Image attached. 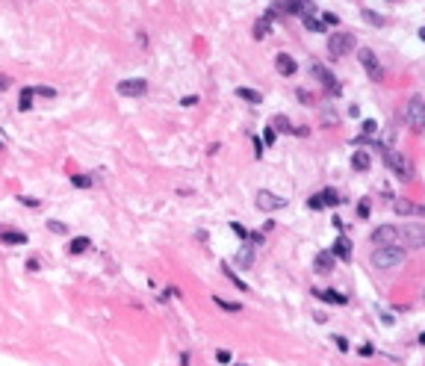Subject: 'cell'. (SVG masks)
Returning a JSON list of instances; mask_svg holds the SVG:
<instances>
[{
    "label": "cell",
    "instance_id": "10",
    "mask_svg": "<svg viewBox=\"0 0 425 366\" xmlns=\"http://www.w3.org/2000/svg\"><path fill=\"white\" fill-rule=\"evenodd\" d=\"M387 166H390L402 180H408L410 177V166H408V159L402 157V154H387Z\"/></svg>",
    "mask_w": 425,
    "mask_h": 366
},
{
    "label": "cell",
    "instance_id": "4",
    "mask_svg": "<svg viewBox=\"0 0 425 366\" xmlns=\"http://www.w3.org/2000/svg\"><path fill=\"white\" fill-rule=\"evenodd\" d=\"M357 59H360V65L366 68L369 80H381V77H384V68H381L378 56H375V53L369 51V48H360V51H357Z\"/></svg>",
    "mask_w": 425,
    "mask_h": 366
},
{
    "label": "cell",
    "instance_id": "8",
    "mask_svg": "<svg viewBox=\"0 0 425 366\" xmlns=\"http://www.w3.org/2000/svg\"><path fill=\"white\" fill-rule=\"evenodd\" d=\"M310 71H313V77H316V80H322L328 92H334V95H340V92H342V89H340V80H337L331 71L325 68V65H316V62H313V68H310Z\"/></svg>",
    "mask_w": 425,
    "mask_h": 366
},
{
    "label": "cell",
    "instance_id": "5",
    "mask_svg": "<svg viewBox=\"0 0 425 366\" xmlns=\"http://www.w3.org/2000/svg\"><path fill=\"white\" fill-rule=\"evenodd\" d=\"M352 48H355V38H352L349 33H337V35H331V42H328V53H331V59L345 56Z\"/></svg>",
    "mask_w": 425,
    "mask_h": 366
},
{
    "label": "cell",
    "instance_id": "2",
    "mask_svg": "<svg viewBox=\"0 0 425 366\" xmlns=\"http://www.w3.org/2000/svg\"><path fill=\"white\" fill-rule=\"evenodd\" d=\"M405 121L419 133V130H425V98H419V95H413L408 101V109H405Z\"/></svg>",
    "mask_w": 425,
    "mask_h": 366
},
{
    "label": "cell",
    "instance_id": "25",
    "mask_svg": "<svg viewBox=\"0 0 425 366\" xmlns=\"http://www.w3.org/2000/svg\"><path fill=\"white\" fill-rule=\"evenodd\" d=\"M301 21H304V27L310 30V33H322V30H325V24L319 21V18H313V15H304Z\"/></svg>",
    "mask_w": 425,
    "mask_h": 366
},
{
    "label": "cell",
    "instance_id": "17",
    "mask_svg": "<svg viewBox=\"0 0 425 366\" xmlns=\"http://www.w3.org/2000/svg\"><path fill=\"white\" fill-rule=\"evenodd\" d=\"M0 242H6V245H24V242H27V233H21V230H0Z\"/></svg>",
    "mask_w": 425,
    "mask_h": 366
},
{
    "label": "cell",
    "instance_id": "20",
    "mask_svg": "<svg viewBox=\"0 0 425 366\" xmlns=\"http://www.w3.org/2000/svg\"><path fill=\"white\" fill-rule=\"evenodd\" d=\"M221 272H224V275L230 278V283H234L237 290H242V293H248V283H245V280H242V278H237V272H234V269H230L227 263H221Z\"/></svg>",
    "mask_w": 425,
    "mask_h": 366
},
{
    "label": "cell",
    "instance_id": "34",
    "mask_svg": "<svg viewBox=\"0 0 425 366\" xmlns=\"http://www.w3.org/2000/svg\"><path fill=\"white\" fill-rule=\"evenodd\" d=\"M48 230H53V233H65L68 227L62 225V222H53V219H51V222H48Z\"/></svg>",
    "mask_w": 425,
    "mask_h": 366
},
{
    "label": "cell",
    "instance_id": "22",
    "mask_svg": "<svg viewBox=\"0 0 425 366\" xmlns=\"http://www.w3.org/2000/svg\"><path fill=\"white\" fill-rule=\"evenodd\" d=\"M319 198H322L325 207H337V204L342 201V198H340V195H337L334 189H322V192H319Z\"/></svg>",
    "mask_w": 425,
    "mask_h": 366
},
{
    "label": "cell",
    "instance_id": "43",
    "mask_svg": "<svg viewBox=\"0 0 425 366\" xmlns=\"http://www.w3.org/2000/svg\"><path fill=\"white\" fill-rule=\"evenodd\" d=\"M180 104H183V106H192V104H198V98H195V95H189V98H180Z\"/></svg>",
    "mask_w": 425,
    "mask_h": 366
},
{
    "label": "cell",
    "instance_id": "11",
    "mask_svg": "<svg viewBox=\"0 0 425 366\" xmlns=\"http://www.w3.org/2000/svg\"><path fill=\"white\" fill-rule=\"evenodd\" d=\"M313 269H316L319 275H331V269H334V254H331V251H319L316 260H313Z\"/></svg>",
    "mask_w": 425,
    "mask_h": 366
},
{
    "label": "cell",
    "instance_id": "28",
    "mask_svg": "<svg viewBox=\"0 0 425 366\" xmlns=\"http://www.w3.org/2000/svg\"><path fill=\"white\" fill-rule=\"evenodd\" d=\"M413 210H416V204H410V201H405V198L396 201V213H399V216H410Z\"/></svg>",
    "mask_w": 425,
    "mask_h": 366
},
{
    "label": "cell",
    "instance_id": "42",
    "mask_svg": "<svg viewBox=\"0 0 425 366\" xmlns=\"http://www.w3.org/2000/svg\"><path fill=\"white\" fill-rule=\"evenodd\" d=\"M18 201H21V204H24V207H38V201H35V198H24V195H21V198H18Z\"/></svg>",
    "mask_w": 425,
    "mask_h": 366
},
{
    "label": "cell",
    "instance_id": "23",
    "mask_svg": "<svg viewBox=\"0 0 425 366\" xmlns=\"http://www.w3.org/2000/svg\"><path fill=\"white\" fill-rule=\"evenodd\" d=\"M213 301H216V307H221V310H227V313H237V310H242V304H239V301H224V298H213Z\"/></svg>",
    "mask_w": 425,
    "mask_h": 366
},
{
    "label": "cell",
    "instance_id": "30",
    "mask_svg": "<svg viewBox=\"0 0 425 366\" xmlns=\"http://www.w3.org/2000/svg\"><path fill=\"white\" fill-rule=\"evenodd\" d=\"M230 230L237 233L239 239H248V227H242V225H239V222H230Z\"/></svg>",
    "mask_w": 425,
    "mask_h": 366
},
{
    "label": "cell",
    "instance_id": "41",
    "mask_svg": "<svg viewBox=\"0 0 425 366\" xmlns=\"http://www.w3.org/2000/svg\"><path fill=\"white\" fill-rule=\"evenodd\" d=\"M334 343L340 346V351H349V340L345 337H334Z\"/></svg>",
    "mask_w": 425,
    "mask_h": 366
},
{
    "label": "cell",
    "instance_id": "37",
    "mask_svg": "<svg viewBox=\"0 0 425 366\" xmlns=\"http://www.w3.org/2000/svg\"><path fill=\"white\" fill-rule=\"evenodd\" d=\"M216 360H219V363H230V351H227V349L216 351Z\"/></svg>",
    "mask_w": 425,
    "mask_h": 366
},
{
    "label": "cell",
    "instance_id": "1",
    "mask_svg": "<svg viewBox=\"0 0 425 366\" xmlns=\"http://www.w3.org/2000/svg\"><path fill=\"white\" fill-rule=\"evenodd\" d=\"M402 263H405V248L402 245H378L372 254L375 269H396Z\"/></svg>",
    "mask_w": 425,
    "mask_h": 366
},
{
    "label": "cell",
    "instance_id": "36",
    "mask_svg": "<svg viewBox=\"0 0 425 366\" xmlns=\"http://www.w3.org/2000/svg\"><path fill=\"white\" fill-rule=\"evenodd\" d=\"M375 130H378V121H372V118H366V121H363V133L369 136V133H375Z\"/></svg>",
    "mask_w": 425,
    "mask_h": 366
},
{
    "label": "cell",
    "instance_id": "9",
    "mask_svg": "<svg viewBox=\"0 0 425 366\" xmlns=\"http://www.w3.org/2000/svg\"><path fill=\"white\" fill-rule=\"evenodd\" d=\"M372 245H399V230L393 225H381L372 230Z\"/></svg>",
    "mask_w": 425,
    "mask_h": 366
},
{
    "label": "cell",
    "instance_id": "7",
    "mask_svg": "<svg viewBox=\"0 0 425 366\" xmlns=\"http://www.w3.org/2000/svg\"><path fill=\"white\" fill-rule=\"evenodd\" d=\"M257 207L260 210H281V207H287V198H281V195H275L269 189H260L257 192Z\"/></svg>",
    "mask_w": 425,
    "mask_h": 366
},
{
    "label": "cell",
    "instance_id": "21",
    "mask_svg": "<svg viewBox=\"0 0 425 366\" xmlns=\"http://www.w3.org/2000/svg\"><path fill=\"white\" fill-rule=\"evenodd\" d=\"M237 95L242 101H248V104H260V92H254V89H248V86H239Z\"/></svg>",
    "mask_w": 425,
    "mask_h": 366
},
{
    "label": "cell",
    "instance_id": "33",
    "mask_svg": "<svg viewBox=\"0 0 425 366\" xmlns=\"http://www.w3.org/2000/svg\"><path fill=\"white\" fill-rule=\"evenodd\" d=\"M33 92L35 95H45V98H53V95H56V89H51V86H33Z\"/></svg>",
    "mask_w": 425,
    "mask_h": 366
},
{
    "label": "cell",
    "instance_id": "6",
    "mask_svg": "<svg viewBox=\"0 0 425 366\" xmlns=\"http://www.w3.org/2000/svg\"><path fill=\"white\" fill-rule=\"evenodd\" d=\"M115 89H119V95H124V98H142L148 92V83L142 77H136V80H121Z\"/></svg>",
    "mask_w": 425,
    "mask_h": 366
},
{
    "label": "cell",
    "instance_id": "14",
    "mask_svg": "<svg viewBox=\"0 0 425 366\" xmlns=\"http://www.w3.org/2000/svg\"><path fill=\"white\" fill-rule=\"evenodd\" d=\"M331 254H337L340 260H349L352 257V242H349V236H337V242L331 248Z\"/></svg>",
    "mask_w": 425,
    "mask_h": 366
},
{
    "label": "cell",
    "instance_id": "15",
    "mask_svg": "<svg viewBox=\"0 0 425 366\" xmlns=\"http://www.w3.org/2000/svg\"><path fill=\"white\" fill-rule=\"evenodd\" d=\"M313 296L316 298H325V301H331V304H349V298L337 293V290H313Z\"/></svg>",
    "mask_w": 425,
    "mask_h": 366
},
{
    "label": "cell",
    "instance_id": "27",
    "mask_svg": "<svg viewBox=\"0 0 425 366\" xmlns=\"http://www.w3.org/2000/svg\"><path fill=\"white\" fill-rule=\"evenodd\" d=\"M71 183H74L77 189H89V186H92L95 180H92L89 175H71Z\"/></svg>",
    "mask_w": 425,
    "mask_h": 366
},
{
    "label": "cell",
    "instance_id": "32",
    "mask_svg": "<svg viewBox=\"0 0 425 366\" xmlns=\"http://www.w3.org/2000/svg\"><path fill=\"white\" fill-rule=\"evenodd\" d=\"M357 354H360V357H372V354H375V346H372V343H363V346L357 349Z\"/></svg>",
    "mask_w": 425,
    "mask_h": 366
},
{
    "label": "cell",
    "instance_id": "18",
    "mask_svg": "<svg viewBox=\"0 0 425 366\" xmlns=\"http://www.w3.org/2000/svg\"><path fill=\"white\" fill-rule=\"evenodd\" d=\"M89 245H92L89 236H74V239L68 242V254H86V251H89Z\"/></svg>",
    "mask_w": 425,
    "mask_h": 366
},
{
    "label": "cell",
    "instance_id": "13",
    "mask_svg": "<svg viewBox=\"0 0 425 366\" xmlns=\"http://www.w3.org/2000/svg\"><path fill=\"white\" fill-rule=\"evenodd\" d=\"M275 65H278V71H281L284 77H289V74H295V71H298L295 59H292V56H287V53H281V56L275 59Z\"/></svg>",
    "mask_w": 425,
    "mask_h": 366
},
{
    "label": "cell",
    "instance_id": "38",
    "mask_svg": "<svg viewBox=\"0 0 425 366\" xmlns=\"http://www.w3.org/2000/svg\"><path fill=\"white\" fill-rule=\"evenodd\" d=\"M337 21H340V18L334 15V12H325V15H322V24H325V27H331V24H337Z\"/></svg>",
    "mask_w": 425,
    "mask_h": 366
},
{
    "label": "cell",
    "instance_id": "24",
    "mask_svg": "<svg viewBox=\"0 0 425 366\" xmlns=\"http://www.w3.org/2000/svg\"><path fill=\"white\" fill-rule=\"evenodd\" d=\"M272 130L278 133V130H284V133H292L295 127L289 124V118H284V115H278V118H272Z\"/></svg>",
    "mask_w": 425,
    "mask_h": 366
},
{
    "label": "cell",
    "instance_id": "29",
    "mask_svg": "<svg viewBox=\"0 0 425 366\" xmlns=\"http://www.w3.org/2000/svg\"><path fill=\"white\" fill-rule=\"evenodd\" d=\"M363 18H366V24H372V27H381V24H384V18L378 15V12H372V9H363Z\"/></svg>",
    "mask_w": 425,
    "mask_h": 366
},
{
    "label": "cell",
    "instance_id": "31",
    "mask_svg": "<svg viewBox=\"0 0 425 366\" xmlns=\"http://www.w3.org/2000/svg\"><path fill=\"white\" fill-rule=\"evenodd\" d=\"M307 207H310V210H325V204H322V198H319V195H310V198H307Z\"/></svg>",
    "mask_w": 425,
    "mask_h": 366
},
{
    "label": "cell",
    "instance_id": "45",
    "mask_svg": "<svg viewBox=\"0 0 425 366\" xmlns=\"http://www.w3.org/2000/svg\"><path fill=\"white\" fill-rule=\"evenodd\" d=\"M419 38H422V42H425V27H422V30H419Z\"/></svg>",
    "mask_w": 425,
    "mask_h": 366
},
{
    "label": "cell",
    "instance_id": "44",
    "mask_svg": "<svg viewBox=\"0 0 425 366\" xmlns=\"http://www.w3.org/2000/svg\"><path fill=\"white\" fill-rule=\"evenodd\" d=\"M419 343H422V346H425V331H422V334H419Z\"/></svg>",
    "mask_w": 425,
    "mask_h": 366
},
{
    "label": "cell",
    "instance_id": "16",
    "mask_svg": "<svg viewBox=\"0 0 425 366\" xmlns=\"http://www.w3.org/2000/svg\"><path fill=\"white\" fill-rule=\"evenodd\" d=\"M369 166H372V157H369L366 151H355V157H352V169H355V172H369Z\"/></svg>",
    "mask_w": 425,
    "mask_h": 366
},
{
    "label": "cell",
    "instance_id": "19",
    "mask_svg": "<svg viewBox=\"0 0 425 366\" xmlns=\"http://www.w3.org/2000/svg\"><path fill=\"white\" fill-rule=\"evenodd\" d=\"M33 86H27L24 89V92H21V98H18V109H21V112H30V109H33Z\"/></svg>",
    "mask_w": 425,
    "mask_h": 366
},
{
    "label": "cell",
    "instance_id": "3",
    "mask_svg": "<svg viewBox=\"0 0 425 366\" xmlns=\"http://www.w3.org/2000/svg\"><path fill=\"white\" fill-rule=\"evenodd\" d=\"M399 245L402 248H425V227L410 225L399 230Z\"/></svg>",
    "mask_w": 425,
    "mask_h": 366
},
{
    "label": "cell",
    "instance_id": "39",
    "mask_svg": "<svg viewBox=\"0 0 425 366\" xmlns=\"http://www.w3.org/2000/svg\"><path fill=\"white\" fill-rule=\"evenodd\" d=\"M263 136H266V145H275V142H278V133H275L272 127H266V133H263Z\"/></svg>",
    "mask_w": 425,
    "mask_h": 366
},
{
    "label": "cell",
    "instance_id": "40",
    "mask_svg": "<svg viewBox=\"0 0 425 366\" xmlns=\"http://www.w3.org/2000/svg\"><path fill=\"white\" fill-rule=\"evenodd\" d=\"M9 86H12V77L9 74H0V92H6Z\"/></svg>",
    "mask_w": 425,
    "mask_h": 366
},
{
    "label": "cell",
    "instance_id": "35",
    "mask_svg": "<svg viewBox=\"0 0 425 366\" xmlns=\"http://www.w3.org/2000/svg\"><path fill=\"white\" fill-rule=\"evenodd\" d=\"M357 216H360V219H366V216H369V201H366V198L357 204Z\"/></svg>",
    "mask_w": 425,
    "mask_h": 366
},
{
    "label": "cell",
    "instance_id": "26",
    "mask_svg": "<svg viewBox=\"0 0 425 366\" xmlns=\"http://www.w3.org/2000/svg\"><path fill=\"white\" fill-rule=\"evenodd\" d=\"M269 27H272V18H260L254 24V38H263V35L269 33Z\"/></svg>",
    "mask_w": 425,
    "mask_h": 366
},
{
    "label": "cell",
    "instance_id": "12",
    "mask_svg": "<svg viewBox=\"0 0 425 366\" xmlns=\"http://www.w3.org/2000/svg\"><path fill=\"white\" fill-rule=\"evenodd\" d=\"M237 266L239 269H251L254 266V248L251 245H242L237 251Z\"/></svg>",
    "mask_w": 425,
    "mask_h": 366
}]
</instances>
